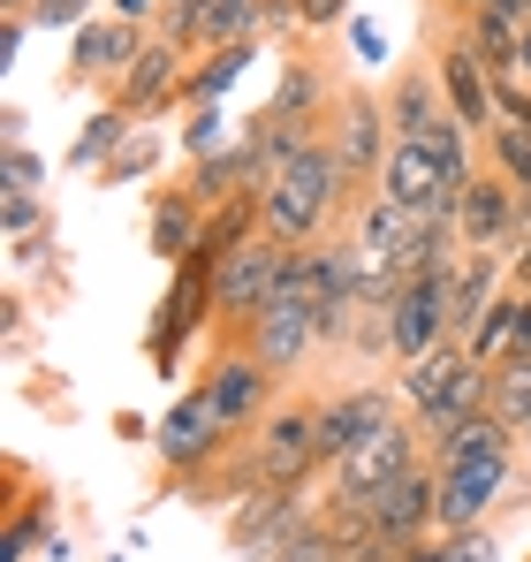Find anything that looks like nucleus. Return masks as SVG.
Instances as JSON below:
<instances>
[{"label":"nucleus","mask_w":531,"mask_h":562,"mask_svg":"<svg viewBox=\"0 0 531 562\" xmlns=\"http://www.w3.org/2000/svg\"><path fill=\"white\" fill-rule=\"evenodd\" d=\"M259 213H266V236H273V244H319V236H335L357 213V190H350V176H342V160H335V145L312 137V145L259 190Z\"/></svg>","instance_id":"nucleus-1"},{"label":"nucleus","mask_w":531,"mask_h":562,"mask_svg":"<svg viewBox=\"0 0 531 562\" xmlns=\"http://www.w3.org/2000/svg\"><path fill=\"white\" fill-rule=\"evenodd\" d=\"M410 464H426V434H418V418L403 411L387 434H372L357 457H342V464L327 471L319 517H327V525H350V517H364V509H372V494H380L387 479H403Z\"/></svg>","instance_id":"nucleus-2"},{"label":"nucleus","mask_w":531,"mask_h":562,"mask_svg":"<svg viewBox=\"0 0 531 562\" xmlns=\"http://www.w3.org/2000/svg\"><path fill=\"white\" fill-rule=\"evenodd\" d=\"M228 441H236V426L205 403V387H182L176 403L160 411V426H152V449H160V464H168V479H205V471L228 457Z\"/></svg>","instance_id":"nucleus-3"},{"label":"nucleus","mask_w":531,"mask_h":562,"mask_svg":"<svg viewBox=\"0 0 531 562\" xmlns=\"http://www.w3.org/2000/svg\"><path fill=\"white\" fill-rule=\"evenodd\" d=\"M251 471L266 486H312L319 479V403H273L259 426H251Z\"/></svg>","instance_id":"nucleus-4"},{"label":"nucleus","mask_w":531,"mask_h":562,"mask_svg":"<svg viewBox=\"0 0 531 562\" xmlns=\"http://www.w3.org/2000/svg\"><path fill=\"white\" fill-rule=\"evenodd\" d=\"M327 145H335V160H342V176H350L357 205L372 198L380 183V160L395 153V122H387V99L372 92H342L335 99V114H327Z\"/></svg>","instance_id":"nucleus-5"},{"label":"nucleus","mask_w":531,"mask_h":562,"mask_svg":"<svg viewBox=\"0 0 531 562\" xmlns=\"http://www.w3.org/2000/svg\"><path fill=\"white\" fill-rule=\"evenodd\" d=\"M213 319V274L205 267H168V296H160V312L145 319V358H152V373L176 387V366L182 350L197 342V327Z\"/></svg>","instance_id":"nucleus-6"},{"label":"nucleus","mask_w":531,"mask_h":562,"mask_svg":"<svg viewBox=\"0 0 531 562\" xmlns=\"http://www.w3.org/2000/svg\"><path fill=\"white\" fill-rule=\"evenodd\" d=\"M197 387H205V403L236 426V434H251L266 411L281 403V373L266 366L251 342H228V350H213V366L197 373Z\"/></svg>","instance_id":"nucleus-7"},{"label":"nucleus","mask_w":531,"mask_h":562,"mask_svg":"<svg viewBox=\"0 0 531 562\" xmlns=\"http://www.w3.org/2000/svg\"><path fill=\"white\" fill-rule=\"evenodd\" d=\"M395 418H403V395H395V380H387V387L357 380V387H335V395H319V464L335 471L342 457H357L372 434H387Z\"/></svg>","instance_id":"nucleus-8"},{"label":"nucleus","mask_w":531,"mask_h":562,"mask_svg":"<svg viewBox=\"0 0 531 562\" xmlns=\"http://www.w3.org/2000/svg\"><path fill=\"white\" fill-rule=\"evenodd\" d=\"M312 509H319L312 486H251L244 502H228V548H236V562H273L281 540H289Z\"/></svg>","instance_id":"nucleus-9"},{"label":"nucleus","mask_w":531,"mask_h":562,"mask_svg":"<svg viewBox=\"0 0 531 562\" xmlns=\"http://www.w3.org/2000/svg\"><path fill=\"white\" fill-rule=\"evenodd\" d=\"M448 289H455V267L410 274L387 296V358H395V366H410V358H426L433 342H448Z\"/></svg>","instance_id":"nucleus-10"},{"label":"nucleus","mask_w":531,"mask_h":562,"mask_svg":"<svg viewBox=\"0 0 531 562\" xmlns=\"http://www.w3.org/2000/svg\"><path fill=\"white\" fill-rule=\"evenodd\" d=\"M517 457H524V449H486V457H471V464H448L441 471V532L486 525V517L509 502V486H517Z\"/></svg>","instance_id":"nucleus-11"},{"label":"nucleus","mask_w":531,"mask_h":562,"mask_svg":"<svg viewBox=\"0 0 531 562\" xmlns=\"http://www.w3.org/2000/svg\"><path fill=\"white\" fill-rule=\"evenodd\" d=\"M350 525H372V532H380V540H395V548L433 540V532H441V471H433V464H410L403 479H387V486L372 494V509L350 517Z\"/></svg>","instance_id":"nucleus-12"},{"label":"nucleus","mask_w":531,"mask_h":562,"mask_svg":"<svg viewBox=\"0 0 531 562\" xmlns=\"http://www.w3.org/2000/svg\"><path fill=\"white\" fill-rule=\"evenodd\" d=\"M273 274H281V244H273V236H251L244 251H228V259L213 267V319H221L228 335H244L266 312V296H273Z\"/></svg>","instance_id":"nucleus-13"},{"label":"nucleus","mask_w":531,"mask_h":562,"mask_svg":"<svg viewBox=\"0 0 531 562\" xmlns=\"http://www.w3.org/2000/svg\"><path fill=\"white\" fill-rule=\"evenodd\" d=\"M433 77H441L448 106H455V122L471 130V137H486L494 122H501V99H494V69L478 61V46L463 38V23L441 38V54H433Z\"/></svg>","instance_id":"nucleus-14"},{"label":"nucleus","mask_w":531,"mask_h":562,"mask_svg":"<svg viewBox=\"0 0 531 562\" xmlns=\"http://www.w3.org/2000/svg\"><path fill=\"white\" fill-rule=\"evenodd\" d=\"M455 228H463L471 251H517V236H524V190L509 183V176H478V183L463 190V205H455Z\"/></svg>","instance_id":"nucleus-15"},{"label":"nucleus","mask_w":531,"mask_h":562,"mask_svg":"<svg viewBox=\"0 0 531 562\" xmlns=\"http://www.w3.org/2000/svg\"><path fill=\"white\" fill-rule=\"evenodd\" d=\"M182 69H190V54H182L176 38H145L137 46V61L114 77V106H129V114H160V106H176V92H182Z\"/></svg>","instance_id":"nucleus-16"},{"label":"nucleus","mask_w":531,"mask_h":562,"mask_svg":"<svg viewBox=\"0 0 531 562\" xmlns=\"http://www.w3.org/2000/svg\"><path fill=\"white\" fill-rule=\"evenodd\" d=\"M145 38H152V31H137V23H122V15H91L84 31H69V77H77V85H114V77L137 61Z\"/></svg>","instance_id":"nucleus-17"},{"label":"nucleus","mask_w":531,"mask_h":562,"mask_svg":"<svg viewBox=\"0 0 531 562\" xmlns=\"http://www.w3.org/2000/svg\"><path fill=\"white\" fill-rule=\"evenodd\" d=\"M244 342H251V350H259V358H266V366H273L281 380L296 373L312 350H327V342H319V319H312V304H266L259 319L244 327Z\"/></svg>","instance_id":"nucleus-18"},{"label":"nucleus","mask_w":531,"mask_h":562,"mask_svg":"<svg viewBox=\"0 0 531 562\" xmlns=\"http://www.w3.org/2000/svg\"><path fill=\"white\" fill-rule=\"evenodd\" d=\"M190 198L213 213V205H228V198H244V190H259V137H251V122L236 130V145H221V153H205V160H190Z\"/></svg>","instance_id":"nucleus-19"},{"label":"nucleus","mask_w":531,"mask_h":562,"mask_svg":"<svg viewBox=\"0 0 531 562\" xmlns=\"http://www.w3.org/2000/svg\"><path fill=\"white\" fill-rule=\"evenodd\" d=\"M342 228L357 236V251H364L372 267H395V259L410 251V236H418V213H403V205H395L387 190H372V198L357 205ZM395 274H403V267H395Z\"/></svg>","instance_id":"nucleus-20"},{"label":"nucleus","mask_w":531,"mask_h":562,"mask_svg":"<svg viewBox=\"0 0 531 562\" xmlns=\"http://www.w3.org/2000/svg\"><path fill=\"white\" fill-rule=\"evenodd\" d=\"M380 99H387V122H395V137H410V145H426V137L441 130L448 114H455L433 69H403V77H395V85H387Z\"/></svg>","instance_id":"nucleus-21"},{"label":"nucleus","mask_w":531,"mask_h":562,"mask_svg":"<svg viewBox=\"0 0 531 562\" xmlns=\"http://www.w3.org/2000/svg\"><path fill=\"white\" fill-rule=\"evenodd\" d=\"M251 61H259V38H244V46H205L190 69H182V106H221V99L236 92L244 77H251Z\"/></svg>","instance_id":"nucleus-22"},{"label":"nucleus","mask_w":531,"mask_h":562,"mask_svg":"<svg viewBox=\"0 0 531 562\" xmlns=\"http://www.w3.org/2000/svg\"><path fill=\"white\" fill-rule=\"evenodd\" d=\"M205 236V205L190 198V190H160L152 198V213H145V244H152V259H168V267H182L190 259V244Z\"/></svg>","instance_id":"nucleus-23"},{"label":"nucleus","mask_w":531,"mask_h":562,"mask_svg":"<svg viewBox=\"0 0 531 562\" xmlns=\"http://www.w3.org/2000/svg\"><path fill=\"white\" fill-rule=\"evenodd\" d=\"M463 366H471V350L448 335V342H433L426 358H410V366H395V395H403V411H426V403H441L448 387L463 380Z\"/></svg>","instance_id":"nucleus-24"},{"label":"nucleus","mask_w":531,"mask_h":562,"mask_svg":"<svg viewBox=\"0 0 531 562\" xmlns=\"http://www.w3.org/2000/svg\"><path fill=\"white\" fill-rule=\"evenodd\" d=\"M137 122H145V114H129V106H114V99L91 106L84 130H77V145H69V168H77V176H106V160L137 137Z\"/></svg>","instance_id":"nucleus-25"},{"label":"nucleus","mask_w":531,"mask_h":562,"mask_svg":"<svg viewBox=\"0 0 531 562\" xmlns=\"http://www.w3.org/2000/svg\"><path fill=\"white\" fill-rule=\"evenodd\" d=\"M335 99L342 92L327 85L319 61H281V85H273V114H281V122H327Z\"/></svg>","instance_id":"nucleus-26"},{"label":"nucleus","mask_w":531,"mask_h":562,"mask_svg":"<svg viewBox=\"0 0 531 562\" xmlns=\"http://www.w3.org/2000/svg\"><path fill=\"white\" fill-rule=\"evenodd\" d=\"M486 449H524V441H517V426H501L494 411H478V418L448 426L441 441H426V464L448 471V464H471V457H486Z\"/></svg>","instance_id":"nucleus-27"},{"label":"nucleus","mask_w":531,"mask_h":562,"mask_svg":"<svg viewBox=\"0 0 531 562\" xmlns=\"http://www.w3.org/2000/svg\"><path fill=\"white\" fill-rule=\"evenodd\" d=\"M517 319H524V289L509 281V289H501V296L486 304V319L471 327V342H463V350H471L478 366H501V358L517 350Z\"/></svg>","instance_id":"nucleus-28"},{"label":"nucleus","mask_w":531,"mask_h":562,"mask_svg":"<svg viewBox=\"0 0 531 562\" xmlns=\"http://www.w3.org/2000/svg\"><path fill=\"white\" fill-rule=\"evenodd\" d=\"M46 540H54V494H31V502H15V517L0 532V562H31V548L46 555Z\"/></svg>","instance_id":"nucleus-29"},{"label":"nucleus","mask_w":531,"mask_h":562,"mask_svg":"<svg viewBox=\"0 0 531 562\" xmlns=\"http://www.w3.org/2000/svg\"><path fill=\"white\" fill-rule=\"evenodd\" d=\"M501 426H517V441H524V426H531V358L524 350H509L501 366H494V403H486Z\"/></svg>","instance_id":"nucleus-30"},{"label":"nucleus","mask_w":531,"mask_h":562,"mask_svg":"<svg viewBox=\"0 0 531 562\" xmlns=\"http://www.w3.org/2000/svg\"><path fill=\"white\" fill-rule=\"evenodd\" d=\"M236 114H228V99L221 106H190V122H182V160H205V153H221V145H236Z\"/></svg>","instance_id":"nucleus-31"},{"label":"nucleus","mask_w":531,"mask_h":562,"mask_svg":"<svg viewBox=\"0 0 531 562\" xmlns=\"http://www.w3.org/2000/svg\"><path fill=\"white\" fill-rule=\"evenodd\" d=\"M160 153H168V137H160L152 122H137V137L106 160V176H99V183H114V190H122V183H145V176L160 168Z\"/></svg>","instance_id":"nucleus-32"},{"label":"nucleus","mask_w":531,"mask_h":562,"mask_svg":"<svg viewBox=\"0 0 531 562\" xmlns=\"http://www.w3.org/2000/svg\"><path fill=\"white\" fill-rule=\"evenodd\" d=\"M486 160H494V176H509L524 190L531 183V122H494L486 130Z\"/></svg>","instance_id":"nucleus-33"},{"label":"nucleus","mask_w":531,"mask_h":562,"mask_svg":"<svg viewBox=\"0 0 531 562\" xmlns=\"http://www.w3.org/2000/svg\"><path fill=\"white\" fill-rule=\"evenodd\" d=\"M0 228H8V244H23V236H46L54 213H46L38 190H0Z\"/></svg>","instance_id":"nucleus-34"},{"label":"nucleus","mask_w":531,"mask_h":562,"mask_svg":"<svg viewBox=\"0 0 531 562\" xmlns=\"http://www.w3.org/2000/svg\"><path fill=\"white\" fill-rule=\"evenodd\" d=\"M0 190H46V160L31 145H0Z\"/></svg>","instance_id":"nucleus-35"},{"label":"nucleus","mask_w":531,"mask_h":562,"mask_svg":"<svg viewBox=\"0 0 531 562\" xmlns=\"http://www.w3.org/2000/svg\"><path fill=\"white\" fill-rule=\"evenodd\" d=\"M99 15V0H31V23L38 31H84Z\"/></svg>","instance_id":"nucleus-36"},{"label":"nucleus","mask_w":531,"mask_h":562,"mask_svg":"<svg viewBox=\"0 0 531 562\" xmlns=\"http://www.w3.org/2000/svg\"><path fill=\"white\" fill-rule=\"evenodd\" d=\"M342 31H350V54H357V69H380V61H387V31H380L372 15H350Z\"/></svg>","instance_id":"nucleus-37"},{"label":"nucleus","mask_w":531,"mask_h":562,"mask_svg":"<svg viewBox=\"0 0 531 562\" xmlns=\"http://www.w3.org/2000/svg\"><path fill=\"white\" fill-rule=\"evenodd\" d=\"M448 562H501V540H494L486 525H471V532H448Z\"/></svg>","instance_id":"nucleus-38"},{"label":"nucleus","mask_w":531,"mask_h":562,"mask_svg":"<svg viewBox=\"0 0 531 562\" xmlns=\"http://www.w3.org/2000/svg\"><path fill=\"white\" fill-rule=\"evenodd\" d=\"M350 23V0H304V38L312 31H342Z\"/></svg>","instance_id":"nucleus-39"},{"label":"nucleus","mask_w":531,"mask_h":562,"mask_svg":"<svg viewBox=\"0 0 531 562\" xmlns=\"http://www.w3.org/2000/svg\"><path fill=\"white\" fill-rule=\"evenodd\" d=\"M38 23L31 15H0V69H15V54H23V38H31Z\"/></svg>","instance_id":"nucleus-40"},{"label":"nucleus","mask_w":531,"mask_h":562,"mask_svg":"<svg viewBox=\"0 0 531 562\" xmlns=\"http://www.w3.org/2000/svg\"><path fill=\"white\" fill-rule=\"evenodd\" d=\"M106 15H122V23H137V31H160V15H168V0H114Z\"/></svg>","instance_id":"nucleus-41"},{"label":"nucleus","mask_w":531,"mask_h":562,"mask_svg":"<svg viewBox=\"0 0 531 562\" xmlns=\"http://www.w3.org/2000/svg\"><path fill=\"white\" fill-rule=\"evenodd\" d=\"M395 562H448V532H433V540H410Z\"/></svg>","instance_id":"nucleus-42"},{"label":"nucleus","mask_w":531,"mask_h":562,"mask_svg":"<svg viewBox=\"0 0 531 562\" xmlns=\"http://www.w3.org/2000/svg\"><path fill=\"white\" fill-rule=\"evenodd\" d=\"M152 426H160V418H137V411H122V418H114V434H122V441H152Z\"/></svg>","instance_id":"nucleus-43"},{"label":"nucleus","mask_w":531,"mask_h":562,"mask_svg":"<svg viewBox=\"0 0 531 562\" xmlns=\"http://www.w3.org/2000/svg\"><path fill=\"white\" fill-rule=\"evenodd\" d=\"M486 8H501V15H517V23H531V0H486Z\"/></svg>","instance_id":"nucleus-44"},{"label":"nucleus","mask_w":531,"mask_h":562,"mask_svg":"<svg viewBox=\"0 0 531 562\" xmlns=\"http://www.w3.org/2000/svg\"><path fill=\"white\" fill-rule=\"evenodd\" d=\"M478 8H486V0H448V15H455V23H471Z\"/></svg>","instance_id":"nucleus-45"},{"label":"nucleus","mask_w":531,"mask_h":562,"mask_svg":"<svg viewBox=\"0 0 531 562\" xmlns=\"http://www.w3.org/2000/svg\"><path fill=\"white\" fill-rule=\"evenodd\" d=\"M517 77L531 85V23H524V46H517Z\"/></svg>","instance_id":"nucleus-46"},{"label":"nucleus","mask_w":531,"mask_h":562,"mask_svg":"<svg viewBox=\"0 0 531 562\" xmlns=\"http://www.w3.org/2000/svg\"><path fill=\"white\" fill-rule=\"evenodd\" d=\"M0 15H31V0H0Z\"/></svg>","instance_id":"nucleus-47"},{"label":"nucleus","mask_w":531,"mask_h":562,"mask_svg":"<svg viewBox=\"0 0 531 562\" xmlns=\"http://www.w3.org/2000/svg\"><path fill=\"white\" fill-rule=\"evenodd\" d=\"M524 228H531V183H524Z\"/></svg>","instance_id":"nucleus-48"},{"label":"nucleus","mask_w":531,"mask_h":562,"mask_svg":"<svg viewBox=\"0 0 531 562\" xmlns=\"http://www.w3.org/2000/svg\"><path fill=\"white\" fill-rule=\"evenodd\" d=\"M524 457H531V426H524Z\"/></svg>","instance_id":"nucleus-49"},{"label":"nucleus","mask_w":531,"mask_h":562,"mask_svg":"<svg viewBox=\"0 0 531 562\" xmlns=\"http://www.w3.org/2000/svg\"><path fill=\"white\" fill-rule=\"evenodd\" d=\"M114 562H129V555H114Z\"/></svg>","instance_id":"nucleus-50"},{"label":"nucleus","mask_w":531,"mask_h":562,"mask_svg":"<svg viewBox=\"0 0 531 562\" xmlns=\"http://www.w3.org/2000/svg\"><path fill=\"white\" fill-rule=\"evenodd\" d=\"M335 562H342V555H335Z\"/></svg>","instance_id":"nucleus-51"}]
</instances>
